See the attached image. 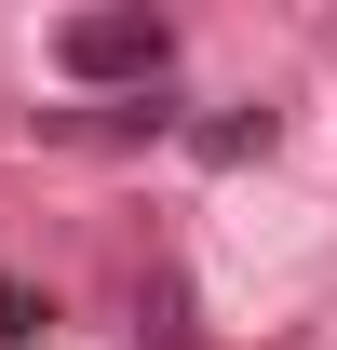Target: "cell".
I'll use <instances>...</instances> for the list:
<instances>
[{
    "mask_svg": "<svg viewBox=\"0 0 337 350\" xmlns=\"http://www.w3.org/2000/svg\"><path fill=\"white\" fill-rule=\"evenodd\" d=\"M162 54H175L162 14H68L54 27V68L68 81H162Z\"/></svg>",
    "mask_w": 337,
    "mask_h": 350,
    "instance_id": "6da1fadb",
    "label": "cell"
},
{
    "mask_svg": "<svg viewBox=\"0 0 337 350\" xmlns=\"http://www.w3.org/2000/svg\"><path fill=\"white\" fill-rule=\"evenodd\" d=\"M41 323H54V310L27 297V283H0V337H41Z\"/></svg>",
    "mask_w": 337,
    "mask_h": 350,
    "instance_id": "7a4b0ae2",
    "label": "cell"
}]
</instances>
